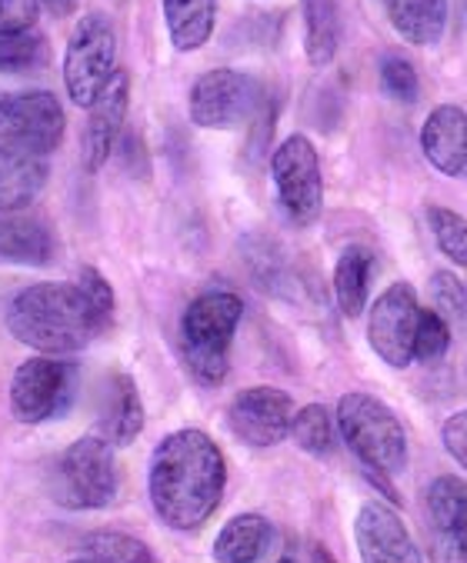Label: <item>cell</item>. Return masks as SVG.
<instances>
[{
    "label": "cell",
    "mask_w": 467,
    "mask_h": 563,
    "mask_svg": "<svg viewBox=\"0 0 467 563\" xmlns=\"http://www.w3.org/2000/svg\"><path fill=\"white\" fill-rule=\"evenodd\" d=\"M227 467L220 446L204 430L167 433L148 471L154 514L174 530H197L210 520L224 497Z\"/></svg>",
    "instance_id": "obj_1"
},
{
    "label": "cell",
    "mask_w": 467,
    "mask_h": 563,
    "mask_svg": "<svg viewBox=\"0 0 467 563\" xmlns=\"http://www.w3.org/2000/svg\"><path fill=\"white\" fill-rule=\"evenodd\" d=\"M107 327L110 317L100 313L80 284H34L24 287L8 307V330L24 347L47 357L84 351Z\"/></svg>",
    "instance_id": "obj_2"
},
{
    "label": "cell",
    "mask_w": 467,
    "mask_h": 563,
    "mask_svg": "<svg viewBox=\"0 0 467 563\" xmlns=\"http://www.w3.org/2000/svg\"><path fill=\"white\" fill-rule=\"evenodd\" d=\"M245 317V300L230 290H207L181 317V347L197 384L217 387L227 377L230 344Z\"/></svg>",
    "instance_id": "obj_3"
},
{
    "label": "cell",
    "mask_w": 467,
    "mask_h": 563,
    "mask_svg": "<svg viewBox=\"0 0 467 563\" xmlns=\"http://www.w3.org/2000/svg\"><path fill=\"white\" fill-rule=\"evenodd\" d=\"M337 430L368 471L394 477L408 464V433L398 413L374 394L355 390L337 400Z\"/></svg>",
    "instance_id": "obj_4"
},
{
    "label": "cell",
    "mask_w": 467,
    "mask_h": 563,
    "mask_svg": "<svg viewBox=\"0 0 467 563\" xmlns=\"http://www.w3.org/2000/svg\"><path fill=\"white\" fill-rule=\"evenodd\" d=\"M51 497L67 510H100L117 497L113 446L104 437L74 440L51 471Z\"/></svg>",
    "instance_id": "obj_5"
},
{
    "label": "cell",
    "mask_w": 467,
    "mask_h": 563,
    "mask_svg": "<svg viewBox=\"0 0 467 563\" xmlns=\"http://www.w3.org/2000/svg\"><path fill=\"white\" fill-rule=\"evenodd\" d=\"M117 74V31L107 14L77 21L64 54V87L77 107H94Z\"/></svg>",
    "instance_id": "obj_6"
},
{
    "label": "cell",
    "mask_w": 467,
    "mask_h": 563,
    "mask_svg": "<svg viewBox=\"0 0 467 563\" xmlns=\"http://www.w3.org/2000/svg\"><path fill=\"white\" fill-rule=\"evenodd\" d=\"M258 107H261V84L251 74L230 70V67L200 74L187 100L191 121L204 131L245 128L258 114Z\"/></svg>",
    "instance_id": "obj_7"
},
{
    "label": "cell",
    "mask_w": 467,
    "mask_h": 563,
    "mask_svg": "<svg viewBox=\"0 0 467 563\" xmlns=\"http://www.w3.org/2000/svg\"><path fill=\"white\" fill-rule=\"evenodd\" d=\"M271 177L284 213L297 228H311L324 210V177L317 147L304 134L284 137L271 154Z\"/></svg>",
    "instance_id": "obj_8"
},
{
    "label": "cell",
    "mask_w": 467,
    "mask_h": 563,
    "mask_svg": "<svg viewBox=\"0 0 467 563\" xmlns=\"http://www.w3.org/2000/svg\"><path fill=\"white\" fill-rule=\"evenodd\" d=\"M64 107L51 90L0 93V144L51 154L64 141Z\"/></svg>",
    "instance_id": "obj_9"
},
{
    "label": "cell",
    "mask_w": 467,
    "mask_h": 563,
    "mask_svg": "<svg viewBox=\"0 0 467 563\" xmlns=\"http://www.w3.org/2000/svg\"><path fill=\"white\" fill-rule=\"evenodd\" d=\"M77 367L61 357H31L11 380V407L21 423H44L64 413L74 400Z\"/></svg>",
    "instance_id": "obj_10"
},
{
    "label": "cell",
    "mask_w": 467,
    "mask_h": 563,
    "mask_svg": "<svg viewBox=\"0 0 467 563\" xmlns=\"http://www.w3.org/2000/svg\"><path fill=\"white\" fill-rule=\"evenodd\" d=\"M417 317H421V307H417V294L411 284L398 280L391 284L371 307V317H368V341L374 347V354L404 371L414 364V333H417Z\"/></svg>",
    "instance_id": "obj_11"
},
{
    "label": "cell",
    "mask_w": 467,
    "mask_h": 563,
    "mask_svg": "<svg viewBox=\"0 0 467 563\" xmlns=\"http://www.w3.org/2000/svg\"><path fill=\"white\" fill-rule=\"evenodd\" d=\"M434 563H467V481L441 474L424 494Z\"/></svg>",
    "instance_id": "obj_12"
},
{
    "label": "cell",
    "mask_w": 467,
    "mask_h": 563,
    "mask_svg": "<svg viewBox=\"0 0 467 563\" xmlns=\"http://www.w3.org/2000/svg\"><path fill=\"white\" fill-rule=\"evenodd\" d=\"M294 400L278 387H248L227 407V423L248 446H274L291 437Z\"/></svg>",
    "instance_id": "obj_13"
},
{
    "label": "cell",
    "mask_w": 467,
    "mask_h": 563,
    "mask_svg": "<svg viewBox=\"0 0 467 563\" xmlns=\"http://www.w3.org/2000/svg\"><path fill=\"white\" fill-rule=\"evenodd\" d=\"M355 543L361 550V563H421V550L414 547L408 523L381 500H368L358 510Z\"/></svg>",
    "instance_id": "obj_14"
},
{
    "label": "cell",
    "mask_w": 467,
    "mask_h": 563,
    "mask_svg": "<svg viewBox=\"0 0 467 563\" xmlns=\"http://www.w3.org/2000/svg\"><path fill=\"white\" fill-rule=\"evenodd\" d=\"M128 100H131V80L124 70H117L113 80L107 84V90L90 107L84 134H80V157H84L87 170H100L107 164V157L113 154L124 118H128Z\"/></svg>",
    "instance_id": "obj_15"
},
{
    "label": "cell",
    "mask_w": 467,
    "mask_h": 563,
    "mask_svg": "<svg viewBox=\"0 0 467 563\" xmlns=\"http://www.w3.org/2000/svg\"><path fill=\"white\" fill-rule=\"evenodd\" d=\"M424 161L444 174L460 177L467 170V114L457 103H437L421 128Z\"/></svg>",
    "instance_id": "obj_16"
},
{
    "label": "cell",
    "mask_w": 467,
    "mask_h": 563,
    "mask_svg": "<svg viewBox=\"0 0 467 563\" xmlns=\"http://www.w3.org/2000/svg\"><path fill=\"white\" fill-rule=\"evenodd\" d=\"M47 154L0 144V213H21L47 187Z\"/></svg>",
    "instance_id": "obj_17"
},
{
    "label": "cell",
    "mask_w": 467,
    "mask_h": 563,
    "mask_svg": "<svg viewBox=\"0 0 467 563\" xmlns=\"http://www.w3.org/2000/svg\"><path fill=\"white\" fill-rule=\"evenodd\" d=\"M54 257V234L47 223L24 213H0V264L44 267Z\"/></svg>",
    "instance_id": "obj_18"
},
{
    "label": "cell",
    "mask_w": 467,
    "mask_h": 563,
    "mask_svg": "<svg viewBox=\"0 0 467 563\" xmlns=\"http://www.w3.org/2000/svg\"><path fill=\"white\" fill-rule=\"evenodd\" d=\"M384 14L414 47H434L447 31V0H384Z\"/></svg>",
    "instance_id": "obj_19"
},
{
    "label": "cell",
    "mask_w": 467,
    "mask_h": 563,
    "mask_svg": "<svg viewBox=\"0 0 467 563\" xmlns=\"http://www.w3.org/2000/svg\"><path fill=\"white\" fill-rule=\"evenodd\" d=\"M274 543V527L261 514H238L214 540L217 563H258Z\"/></svg>",
    "instance_id": "obj_20"
},
{
    "label": "cell",
    "mask_w": 467,
    "mask_h": 563,
    "mask_svg": "<svg viewBox=\"0 0 467 563\" xmlns=\"http://www.w3.org/2000/svg\"><path fill=\"white\" fill-rule=\"evenodd\" d=\"M144 427V404L128 374H113L104 394V433L113 446H128Z\"/></svg>",
    "instance_id": "obj_21"
},
{
    "label": "cell",
    "mask_w": 467,
    "mask_h": 563,
    "mask_svg": "<svg viewBox=\"0 0 467 563\" xmlns=\"http://www.w3.org/2000/svg\"><path fill=\"white\" fill-rule=\"evenodd\" d=\"M217 21V0H164V24L174 51L194 54L200 51Z\"/></svg>",
    "instance_id": "obj_22"
},
{
    "label": "cell",
    "mask_w": 467,
    "mask_h": 563,
    "mask_svg": "<svg viewBox=\"0 0 467 563\" xmlns=\"http://www.w3.org/2000/svg\"><path fill=\"white\" fill-rule=\"evenodd\" d=\"M371 274H374V254L368 247H361V244L347 247L337 257V267H334V300H337L344 317L355 320L368 307Z\"/></svg>",
    "instance_id": "obj_23"
},
{
    "label": "cell",
    "mask_w": 467,
    "mask_h": 563,
    "mask_svg": "<svg viewBox=\"0 0 467 563\" xmlns=\"http://www.w3.org/2000/svg\"><path fill=\"white\" fill-rule=\"evenodd\" d=\"M344 37L340 0H304V54L314 67H327Z\"/></svg>",
    "instance_id": "obj_24"
},
{
    "label": "cell",
    "mask_w": 467,
    "mask_h": 563,
    "mask_svg": "<svg viewBox=\"0 0 467 563\" xmlns=\"http://www.w3.org/2000/svg\"><path fill=\"white\" fill-rule=\"evenodd\" d=\"M84 550L94 563H161L158 553L144 540L131 533H117V530L90 533L84 540Z\"/></svg>",
    "instance_id": "obj_25"
},
{
    "label": "cell",
    "mask_w": 467,
    "mask_h": 563,
    "mask_svg": "<svg viewBox=\"0 0 467 563\" xmlns=\"http://www.w3.org/2000/svg\"><path fill=\"white\" fill-rule=\"evenodd\" d=\"M291 437L294 443L304 450L311 457H324L330 454L334 446V417L324 404H307L294 413V423H291Z\"/></svg>",
    "instance_id": "obj_26"
},
{
    "label": "cell",
    "mask_w": 467,
    "mask_h": 563,
    "mask_svg": "<svg viewBox=\"0 0 467 563\" xmlns=\"http://www.w3.org/2000/svg\"><path fill=\"white\" fill-rule=\"evenodd\" d=\"M427 228L437 251L450 264L467 267V217H460L450 207H427Z\"/></svg>",
    "instance_id": "obj_27"
},
{
    "label": "cell",
    "mask_w": 467,
    "mask_h": 563,
    "mask_svg": "<svg viewBox=\"0 0 467 563\" xmlns=\"http://www.w3.org/2000/svg\"><path fill=\"white\" fill-rule=\"evenodd\" d=\"M47 41L34 31L0 34V74H28L47 64Z\"/></svg>",
    "instance_id": "obj_28"
},
{
    "label": "cell",
    "mask_w": 467,
    "mask_h": 563,
    "mask_svg": "<svg viewBox=\"0 0 467 563\" xmlns=\"http://www.w3.org/2000/svg\"><path fill=\"white\" fill-rule=\"evenodd\" d=\"M378 84H381V93L398 100V103H417V93H421V80H417V70L411 60L398 57V54H388L381 57V67H378Z\"/></svg>",
    "instance_id": "obj_29"
},
{
    "label": "cell",
    "mask_w": 467,
    "mask_h": 563,
    "mask_svg": "<svg viewBox=\"0 0 467 563\" xmlns=\"http://www.w3.org/2000/svg\"><path fill=\"white\" fill-rule=\"evenodd\" d=\"M447 347H450V323L437 310H421L417 333H414V361L431 364L444 357Z\"/></svg>",
    "instance_id": "obj_30"
},
{
    "label": "cell",
    "mask_w": 467,
    "mask_h": 563,
    "mask_svg": "<svg viewBox=\"0 0 467 563\" xmlns=\"http://www.w3.org/2000/svg\"><path fill=\"white\" fill-rule=\"evenodd\" d=\"M431 300L447 323H467V287L450 271H437L431 277Z\"/></svg>",
    "instance_id": "obj_31"
},
{
    "label": "cell",
    "mask_w": 467,
    "mask_h": 563,
    "mask_svg": "<svg viewBox=\"0 0 467 563\" xmlns=\"http://www.w3.org/2000/svg\"><path fill=\"white\" fill-rule=\"evenodd\" d=\"M41 0H0V34H24L37 24Z\"/></svg>",
    "instance_id": "obj_32"
},
{
    "label": "cell",
    "mask_w": 467,
    "mask_h": 563,
    "mask_svg": "<svg viewBox=\"0 0 467 563\" xmlns=\"http://www.w3.org/2000/svg\"><path fill=\"white\" fill-rule=\"evenodd\" d=\"M441 437H444L447 454H450V457L467 471V410H457L454 417H447V423H444Z\"/></svg>",
    "instance_id": "obj_33"
},
{
    "label": "cell",
    "mask_w": 467,
    "mask_h": 563,
    "mask_svg": "<svg viewBox=\"0 0 467 563\" xmlns=\"http://www.w3.org/2000/svg\"><path fill=\"white\" fill-rule=\"evenodd\" d=\"M278 563H337V560L321 543H304V547L287 550Z\"/></svg>",
    "instance_id": "obj_34"
},
{
    "label": "cell",
    "mask_w": 467,
    "mask_h": 563,
    "mask_svg": "<svg viewBox=\"0 0 467 563\" xmlns=\"http://www.w3.org/2000/svg\"><path fill=\"white\" fill-rule=\"evenodd\" d=\"M41 4H44L51 14H57V18H67V14H74L77 0H41Z\"/></svg>",
    "instance_id": "obj_35"
},
{
    "label": "cell",
    "mask_w": 467,
    "mask_h": 563,
    "mask_svg": "<svg viewBox=\"0 0 467 563\" xmlns=\"http://www.w3.org/2000/svg\"><path fill=\"white\" fill-rule=\"evenodd\" d=\"M70 563H94L90 556H80V560H70Z\"/></svg>",
    "instance_id": "obj_36"
}]
</instances>
